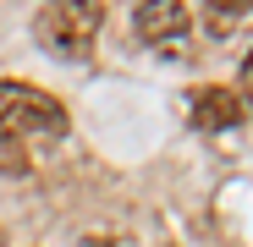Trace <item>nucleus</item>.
Masks as SVG:
<instances>
[{
  "label": "nucleus",
  "instance_id": "obj_3",
  "mask_svg": "<svg viewBox=\"0 0 253 247\" xmlns=\"http://www.w3.org/2000/svg\"><path fill=\"white\" fill-rule=\"evenodd\" d=\"M132 28H138L143 44H182L193 17H187V6H176V0H149V6L132 11Z\"/></svg>",
  "mask_w": 253,
  "mask_h": 247
},
{
  "label": "nucleus",
  "instance_id": "obj_2",
  "mask_svg": "<svg viewBox=\"0 0 253 247\" xmlns=\"http://www.w3.org/2000/svg\"><path fill=\"white\" fill-rule=\"evenodd\" d=\"M99 22H105V6H94V0H61V6H44L33 17V33L50 55L83 61V55H94Z\"/></svg>",
  "mask_w": 253,
  "mask_h": 247
},
{
  "label": "nucleus",
  "instance_id": "obj_7",
  "mask_svg": "<svg viewBox=\"0 0 253 247\" xmlns=\"http://www.w3.org/2000/svg\"><path fill=\"white\" fill-rule=\"evenodd\" d=\"M0 247H6V231H0Z\"/></svg>",
  "mask_w": 253,
  "mask_h": 247
},
{
  "label": "nucleus",
  "instance_id": "obj_5",
  "mask_svg": "<svg viewBox=\"0 0 253 247\" xmlns=\"http://www.w3.org/2000/svg\"><path fill=\"white\" fill-rule=\"evenodd\" d=\"M22 171H28V154H22V143L0 138V176H22Z\"/></svg>",
  "mask_w": 253,
  "mask_h": 247
},
{
  "label": "nucleus",
  "instance_id": "obj_6",
  "mask_svg": "<svg viewBox=\"0 0 253 247\" xmlns=\"http://www.w3.org/2000/svg\"><path fill=\"white\" fill-rule=\"evenodd\" d=\"M242 94H248V105H253V50H248V61H242Z\"/></svg>",
  "mask_w": 253,
  "mask_h": 247
},
{
  "label": "nucleus",
  "instance_id": "obj_1",
  "mask_svg": "<svg viewBox=\"0 0 253 247\" xmlns=\"http://www.w3.org/2000/svg\"><path fill=\"white\" fill-rule=\"evenodd\" d=\"M0 138L11 143H61L66 138V110L33 88V82H0Z\"/></svg>",
  "mask_w": 253,
  "mask_h": 247
},
{
  "label": "nucleus",
  "instance_id": "obj_4",
  "mask_svg": "<svg viewBox=\"0 0 253 247\" xmlns=\"http://www.w3.org/2000/svg\"><path fill=\"white\" fill-rule=\"evenodd\" d=\"M187 115H193V127L198 132H226V127H237V121L248 115V105L231 94V88H193V105H187Z\"/></svg>",
  "mask_w": 253,
  "mask_h": 247
}]
</instances>
